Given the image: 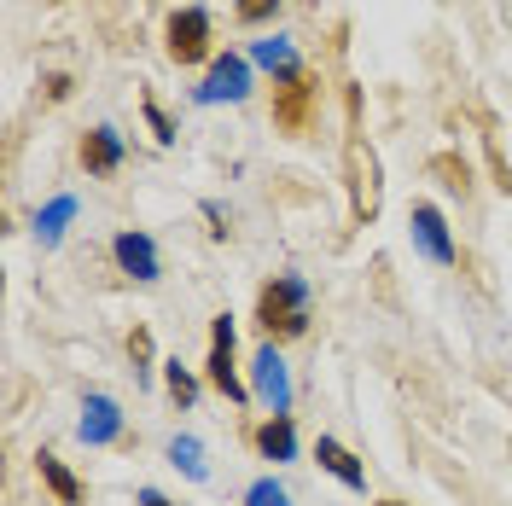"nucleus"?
Wrapping results in <instances>:
<instances>
[{
  "mask_svg": "<svg viewBox=\"0 0 512 506\" xmlns=\"http://www.w3.org/2000/svg\"><path fill=\"white\" fill-rule=\"evenodd\" d=\"M256 64H268L274 76H291V70H303V64H297V53H291L286 41H256Z\"/></svg>",
  "mask_w": 512,
  "mask_h": 506,
  "instance_id": "4468645a",
  "label": "nucleus"
},
{
  "mask_svg": "<svg viewBox=\"0 0 512 506\" xmlns=\"http://www.w3.org/2000/svg\"><path fill=\"white\" fill-rule=\"evenodd\" d=\"M146 123H152V134H158L163 146L175 140V123H169V117H163V111H158V99H146Z\"/></svg>",
  "mask_w": 512,
  "mask_h": 506,
  "instance_id": "aec40b11",
  "label": "nucleus"
},
{
  "mask_svg": "<svg viewBox=\"0 0 512 506\" xmlns=\"http://www.w3.org/2000/svg\"><path fill=\"white\" fill-rule=\"evenodd\" d=\"M163 53L175 64H204L210 59V12L204 6H181L163 30Z\"/></svg>",
  "mask_w": 512,
  "mask_h": 506,
  "instance_id": "f03ea898",
  "label": "nucleus"
},
{
  "mask_svg": "<svg viewBox=\"0 0 512 506\" xmlns=\"http://www.w3.org/2000/svg\"><path fill=\"white\" fill-rule=\"evenodd\" d=\"M251 94V70H245V59H216L210 64V82L198 88V99H245Z\"/></svg>",
  "mask_w": 512,
  "mask_h": 506,
  "instance_id": "0eeeda50",
  "label": "nucleus"
},
{
  "mask_svg": "<svg viewBox=\"0 0 512 506\" xmlns=\"http://www.w3.org/2000/svg\"><path fill=\"white\" fill-rule=\"evenodd\" d=\"M140 506H175L169 495H158V489H140Z\"/></svg>",
  "mask_w": 512,
  "mask_h": 506,
  "instance_id": "4be33fe9",
  "label": "nucleus"
},
{
  "mask_svg": "<svg viewBox=\"0 0 512 506\" xmlns=\"http://www.w3.org/2000/svg\"><path fill=\"white\" fill-rule=\"evenodd\" d=\"M315 94H320V82L309 76V70L274 76V123L286 128V134H303L309 117H315Z\"/></svg>",
  "mask_w": 512,
  "mask_h": 506,
  "instance_id": "7ed1b4c3",
  "label": "nucleus"
},
{
  "mask_svg": "<svg viewBox=\"0 0 512 506\" xmlns=\"http://www.w3.org/2000/svg\"><path fill=\"white\" fill-rule=\"evenodd\" d=\"M414 239H419V251L431 256V262H443V268L460 262V251H454V239H448V222H443L437 204H414Z\"/></svg>",
  "mask_w": 512,
  "mask_h": 506,
  "instance_id": "423d86ee",
  "label": "nucleus"
},
{
  "mask_svg": "<svg viewBox=\"0 0 512 506\" xmlns=\"http://www.w3.org/2000/svg\"><path fill=\"white\" fill-rule=\"evenodd\" d=\"M169 460H175L187 477H204V472H210V466H204V448H198V437H175V443H169Z\"/></svg>",
  "mask_w": 512,
  "mask_h": 506,
  "instance_id": "2eb2a0df",
  "label": "nucleus"
},
{
  "mask_svg": "<svg viewBox=\"0 0 512 506\" xmlns=\"http://www.w3.org/2000/svg\"><path fill=\"white\" fill-rule=\"evenodd\" d=\"M315 460H320V466H326L332 477H338L344 489H367V472H361V460H355V454L338 443V437H320V443H315Z\"/></svg>",
  "mask_w": 512,
  "mask_h": 506,
  "instance_id": "9d476101",
  "label": "nucleus"
},
{
  "mask_svg": "<svg viewBox=\"0 0 512 506\" xmlns=\"http://www.w3.org/2000/svg\"><path fill=\"white\" fill-rule=\"evenodd\" d=\"M379 506H402V501H379Z\"/></svg>",
  "mask_w": 512,
  "mask_h": 506,
  "instance_id": "5701e85b",
  "label": "nucleus"
},
{
  "mask_svg": "<svg viewBox=\"0 0 512 506\" xmlns=\"http://www.w3.org/2000/svg\"><path fill=\"white\" fill-rule=\"evenodd\" d=\"M256 448L268 454V460H291L297 454V431H291V413H274L262 431H256Z\"/></svg>",
  "mask_w": 512,
  "mask_h": 506,
  "instance_id": "ddd939ff",
  "label": "nucleus"
},
{
  "mask_svg": "<svg viewBox=\"0 0 512 506\" xmlns=\"http://www.w3.org/2000/svg\"><path fill=\"white\" fill-rule=\"evenodd\" d=\"M169 396H175L181 408H192V396H198V384H192V373L181 361H169Z\"/></svg>",
  "mask_w": 512,
  "mask_h": 506,
  "instance_id": "f3484780",
  "label": "nucleus"
},
{
  "mask_svg": "<svg viewBox=\"0 0 512 506\" xmlns=\"http://www.w3.org/2000/svg\"><path fill=\"white\" fill-rule=\"evenodd\" d=\"M70 94V76H47V99H64Z\"/></svg>",
  "mask_w": 512,
  "mask_h": 506,
  "instance_id": "412c9836",
  "label": "nucleus"
},
{
  "mask_svg": "<svg viewBox=\"0 0 512 506\" xmlns=\"http://www.w3.org/2000/svg\"><path fill=\"white\" fill-rule=\"evenodd\" d=\"M245 506H286V489H280L274 477H256L251 495H245Z\"/></svg>",
  "mask_w": 512,
  "mask_h": 506,
  "instance_id": "6ab92c4d",
  "label": "nucleus"
},
{
  "mask_svg": "<svg viewBox=\"0 0 512 506\" xmlns=\"http://www.w3.org/2000/svg\"><path fill=\"white\" fill-rule=\"evenodd\" d=\"M123 163V134L117 128H88L82 134V169L88 175H111Z\"/></svg>",
  "mask_w": 512,
  "mask_h": 506,
  "instance_id": "6e6552de",
  "label": "nucleus"
},
{
  "mask_svg": "<svg viewBox=\"0 0 512 506\" xmlns=\"http://www.w3.org/2000/svg\"><path fill=\"white\" fill-rule=\"evenodd\" d=\"M128 355H134V373L146 379V373H152V367H146V361H152V332H146V326L128 332Z\"/></svg>",
  "mask_w": 512,
  "mask_h": 506,
  "instance_id": "a211bd4d",
  "label": "nucleus"
},
{
  "mask_svg": "<svg viewBox=\"0 0 512 506\" xmlns=\"http://www.w3.org/2000/svg\"><path fill=\"white\" fill-rule=\"evenodd\" d=\"M256 326L268 344H286V338H303L309 332V285L297 274H280V280L262 285L256 297Z\"/></svg>",
  "mask_w": 512,
  "mask_h": 506,
  "instance_id": "f257e3e1",
  "label": "nucleus"
},
{
  "mask_svg": "<svg viewBox=\"0 0 512 506\" xmlns=\"http://www.w3.org/2000/svg\"><path fill=\"white\" fill-rule=\"evenodd\" d=\"M35 472H41V483H47V489H53V495H59L64 506H82V483L64 472L59 454H47V448H41V454H35Z\"/></svg>",
  "mask_w": 512,
  "mask_h": 506,
  "instance_id": "f8f14e48",
  "label": "nucleus"
},
{
  "mask_svg": "<svg viewBox=\"0 0 512 506\" xmlns=\"http://www.w3.org/2000/svg\"><path fill=\"white\" fill-rule=\"evenodd\" d=\"M111 251H117V262H123V274H134V280H158V251H152L146 233H117Z\"/></svg>",
  "mask_w": 512,
  "mask_h": 506,
  "instance_id": "1a4fd4ad",
  "label": "nucleus"
},
{
  "mask_svg": "<svg viewBox=\"0 0 512 506\" xmlns=\"http://www.w3.org/2000/svg\"><path fill=\"white\" fill-rule=\"evenodd\" d=\"M123 437V413L111 396H88V419H82V443H117Z\"/></svg>",
  "mask_w": 512,
  "mask_h": 506,
  "instance_id": "9b49d317",
  "label": "nucleus"
},
{
  "mask_svg": "<svg viewBox=\"0 0 512 506\" xmlns=\"http://www.w3.org/2000/svg\"><path fill=\"white\" fill-rule=\"evenodd\" d=\"M204 379L216 384L227 402H245V396H251V390H245V379L233 373V315L210 320V361H204Z\"/></svg>",
  "mask_w": 512,
  "mask_h": 506,
  "instance_id": "20e7f679",
  "label": "nucleus"
},
{
  "mask_svg": "<svg viewBox=\"0 0 512 506\" xmlns=\"http://www.w3.org/2000/svg\"><path fill=\"white\" fill-rule=\"evenodd\" d=\"M280 12V0H233V18L239 24H268Z\"/></svg>",
  "mask_w": 512,
  "mask_h": 506,
  "instance_id": "dca6fc26",
  "label": "nucleus"
},
{
  "mask_svg": "<svg viewBox=\"0 0 512 506\" xmlns=\"http://www.w3.org/2000/svg\"><path fill=\"white\" fill-rule=\"evenodd\" d=\"M251 384H256V396H262L274 413L291 408V379H286V361H280V349L274 344H262V355L251 361Z\"/></svg>",
  "mask_w": 512,
  "mask_h": 506,
  "instance_id": "39448f33",
  "label": "nucleus"
}]
</instances>
